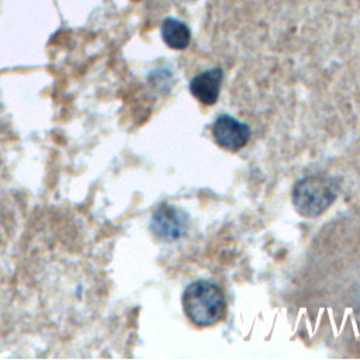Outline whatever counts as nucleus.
Instances as JSON below:
<instances>
[{"mask_svg":"<svg viewBox=\"0 0 360 360\" xmlns=\"http://www.w3.org/2000/svg\"><path fill=\"white\" fill-rule=\"evenodd\" d=\"M222 76L224 73L219 68H212L197 75L190 83L191 94L202 104L212 105L218 100Z\"/></svg>","mask_w":360,"mask_h":360,"instance_id":"nucleus-5","label":"nucleus"},{"mask_svg":"<svg viewBox=\"0 0 360 360\" xmlns=\"http://www.w3.org/2000/svg\"><path fill=\"white\" fill-rule=\"evenodd\" d=\"M339 184L326 176H307L297 181L292 190L295 211L307 218L322 215L336 200Z\"/></svg>","mask_w":360,"mask_h":360,"instance_id":"nucleus-2","label":"nucleus"},{"mask_svg":"<svg viewBox=\"0 0 360 360\" xmlns=\"http://www.w3.org/2000/svg\"><path fill=\"white\" fill-rule=\"evenodd\" d=\"M187 215L186 212L162 204L150 218V231L165 242H173L181 238L187 231Z\"/></svg>","mask_w":360,"mask_h":360,"instance_id":"nucleus-3","label":"nucleus"},{"mask_svg":"<svg viewBox=\"0 0 360 360\" xmlns=\"http://www.w3.org/2000/svg\"><path fill=\"white\" fill-rule=\"evenodd\" d=\"M212 135L221 148L229 152H236L249 142L250 128L245 122H240L228 114H222L212 125Z\"/></svg>","mask_w":360,"mask_h":360,"instance_id":"nucleus-4","label":"nucleus"},{"mask_svg":"<svg viewBox=\"0 0 360 360\" xmlns=\"http://www.w3.org/2000/svg\"><path fill=\"white\" fill-rule=\"evenodd\" d=\"M162 38L172 49H184L190 42V30L179 20L167 18L162 25Z\"/></svg>","mask_w":360,"mask_h":360,"instance_id":"nucleus-6","label":"nucleus"},{"mask_svg":"<svg viewBox=\"0 0 360 360\" xmlns=\"http://www.w3.org/2000/svg\"><path fill=\"white\" fill-rule=\"evenodd\" d=\"M186 316L197 326H210L225 315V297L212 281L197 280L188 284L181 297Z\"/></svg>","mask_w":360,"mask_h":360,"instance_id":"nucleus-1","label":"nucleus"}]
</instances>
